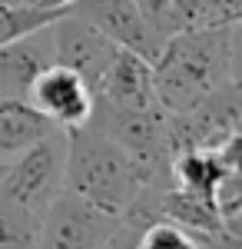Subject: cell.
I'll use <instances>...</instances> for the list:
<instances>
[{"label": "cell", "instance_id": "9a60e30c", "mask_svg": "<svg viewBox=\"0 0 242 249\" xmlns=\"http://www.w3.org/2000/svg\"><path fill=\"white\" fill-rule=\"evenodd\" d=\"M63 10L60 7H0V43H10L23 34H34L40 27L53 23Z\"/></svg>", "mask_w": 242, "mask_h": 249}, {"label": "cell", "instance_id": "e0dca14e", "mask_svg": "<svg viewBox=\"0 0 242 249\" xmlns=\"http://www.w3.org/2000/svg\"><path fill=\"white\" fill-rule=\"evenodd\" d=\"M212 153L223 160V166L225 170H236V173H242V126H236L232 133L225 136L223 143L212 150Z\"/></svg>", "mask_w": 242, "mask_h": 249}, {"label": "cell", "instance_id": "44dd1931", "mask_svg": "<svg viewBox=\"0 0 242 249\" xmlns=\"http://www.w3.org/2000/svg\"><path fill=\"white\" fill-rule=\"evenodd\" d=\"M0 7H43V0H0Z\"/></svg>", "mask_w": 242, "mask_h": 249}, {"label": "cell", "instance_id": "ffe728a7", "mask_svg": "<svg viewBox=\"0 0 242 249\" xmlns=\"http://www.w3.org/2000/svg\"><path fill=\"white\" fill-rule=\"evenodd\" d=\"M229 73L242 83V20L229 23Z\"/></svg>", "mask_w": 242, "mask_h": 249}, {"label": "cell", "instance_id": "4fadbf2b", "mask_svg": "<svg viewBox=\"0 0 242 249\" xmlns=\"http://www.w3.org/2000/svg\"><path fill=\"white\" fill-rule=\"evenodd\" d=\"M43 216L0 196V249H37Z\"/></svg>", "mask_w": 242, "mask_h": 249}, {"label": "cell", "instance_id": "5b68a950", "mask_svg": "<svg viewBox=\"0 0 242 249\" xmlns=\"http://www.w3.org/2000/svg\"><path fill=\"white\" fill-rule=\"evenodd\" d=\"M67 10L83 17L86 23H93L96 30L103 37H110L116 47L133 50V53L146 57L149 63L159 57V50L166 43V37H159L156 27L143 17L136 0H76Z\"/></svg>", "mask_w": 242, "mask_h": 249}, {"label": "cell", "instance_id": "603a6c76", "mask_svg": "<svg viewBox=\"0 0 242 249\" xmlns=\"http://www.w3.org/2000/svg\"><path fill=\"white\" fill-rule=\"evenodd\" d=\"M3 173H7V163H0V179H3Z\"/></svg>", "mask_w": 242, "mask_h": 249}, {"label": "cell", "instance_id": "5bb4252c", "mask_svg": "<svg viewBox=\"0 0 242 249\" xmlns=\"http://www.w3.org/2000/svg\"><path fill=\"white\" fill-rule=\"evenodd\" d=\"M136 249H203V236L176 226L166 216H156L139 230Z\"/></svg>", "mask_w": 242, "mask_h": 249}, {"label": "cell", "instance_id": "d6986e66", "mask_svg": "<svg viewBox=\"0 0 242 249\" xmlns=\"http://www.w3.org/2000/svg\"><path fill=\"white\" fill-rule=\"evenodd\" d=\"M183 27H209V3L206 0H173Z\"/></svg>", "mask_w": 242, "mask_h": 249}, {"label": "cell", "instance_id": "30bf717a", "mask_svg": "<svg viewBox=\"0 0 242 249\" xmlns=\"http://www.w3.org/2000/svg\"><path fill=\"white\" fill-rule=\"evenodd\" d=\"M56 126L40 113L37 107L17 96V100H0V163H10L20 153H27L34 143H40Z\"/></svg>", "mask_w": 242, "mask_h": 249}, {"label": "cell", "instance_id": "8992f818", "mask_svg": "<svg viewBox=\"0 0 242 249\" xmlns=\"http://www.w3.org/2000/svg\"><path fill=\"white\" fill-rule=\"evenodd\" d=\"M116 50L120 47L110 37H103L93 23H86L70 10H63L53 20V63L70 67L76 77H83V83L93 93L106 73V67L116 57Z\"/></svg>", "mask_w": 242, "mask_h": 249}, {"label": "cell", "instance_id": "8fae6325", "mask_svg": "<svg viewBox=\"0 0 242 249\" xmlns=\"http://www.w3.org/2000/svg\"><path fill=\"white\" fill-rule=\"evenodd\" d=\"M159 216L173 219L176 226L196 232V236H212L216 230H223V216L216 210V203L203 199V196H192L179 186H169L159 196Z\"/></svg>", "mask_w": 242, "mask_h": 249}, {"label": "cell", "instance_id": "7c38bea8", "mask_svg": "<svg viewBox=\"0 0 242 249\" xmlns=\"http://www.w3.org/2000/svg\"><path fill=\"white\" fill-rule=\"evenodd\" d=\"M223 173V160L212 150H179L173 156V186L192 193V196H203V199H212Z\"/></svg>", "mask_w": 242, "mask_h": 249}, {"label": "cell", "instance_id": "9c48e42d", "mask_svg": "<svg viewBox=\"0 0 242 249\" xmlns=\"http://www.w3.org/2000/svg\"><path fill=\"white\" fill-rule=\"evenodd\" d=\"M96 103L113 107V110H146L156 107V90H153V63L133 50H116L113 63L100 80L93 93Z\"/></svg>", "mask_w": 242, "mask_h": 249}, {"label": "cell", "instance_id": "52a82bcc", "mask_svg": "<svg viewBox=\"0 0 242 249\" xmlns=\"http://www.w3.org/2000/svg\"><path fill=\"white\" fill-rule=\"evenodd\" d=\"M27 100L63 133L86 126L93 116V90L83 83V77H76L70 67H60V63L40 70L27 90Z\"/></svg>", "mask_w": 242, "mask_h": 249}, {"label": "cell", "instance_id": "ba28073f", "mask_svg": "<svg viewBox=\"0 0 242 249\" xmlns=\"http://www.w3.org/2000/svg\"><path fill=\"white\" fill-rule=\"evenodd\" d=\"M53 63V23L0 43V100L27 96L40 70Z\"/></svg>", "mask_w": 242, "mask_h": 249}, {"label": "cell", "instance_id": "2e32d148", "mask_svg": "<svg viewBox=\"0 0 242 249\" xmlns=\"http://www.w3.org/2000/svg\"><path fill=\"white\" fill-rule=\"evenodd\" d=\"M146 223L149 219H143V216H120V223H116L106 249H136V236H139V230Z\"/></svg>", "mask_w": 242, "mask_h": 249}, {"label": "cell", "instance_id": "ac0fdd59", "mask_svg": "<svg viewBox=\"0 0 242 249\" xmlns=\"http://www.w3.org/2000/svg\"><path fill=\"white\" fill-rule=\"evenodd\" d=\"M209 3V27H229L242 20V0H206Z\"/></svg>", "mask_w": 242, "mask_h": 249}, {"label": "cell", "instance_id": "6da1fadb", "mask_svg": "<svg viewBox=\"0 0 242 249\" xmlns=\"http://www.w3.org/2000/svg\"><path fill=\"white\" fill-rule=\"evenodd\" d=\"M173 183H163L143 170V163L96 126L67 130V176L63 190L90 199L93 206L126 216L136 203H156Z\"/></svg>", "mask_w": 242, "mask_h": 249}, {"label": "cell", "instance_id": "7a4b0ae2", "mask_svg": "<svg viewBox=\"0 0 242 249\" xmlns=\"http://www.w3.org/2000/svg\"><path fill=\"white\" fill-rule=\"evenodd\" d=\"M229 80V27H186L153 60V90L166 113L196 110Z\"/></svg>", "mask_w": 242, "mask_h": 249}, {"label": "cell", "instance_id": "3957f363", "mask_svg": "<svg viewBox=\"0 0 242 249\" xmlns=\"http://www.w3.org/2000/svg\"><path fill=\"white\" fill-rule=\"evenodd\" d=\"M63 176H67V133L53 130L27 153L7 163V173L0 179V196L43 216L47 206L63 193Z\"/></svg>", "mask_w": 242, "mask_h": 249}, {"label": "cell", "instance_id": "277c9868", "mask_svg": "<svg viewBox=\"0 0 242 249\" xmlns=\"http://www.w3.org/2000/svg\"><path fill=\"white\" fill-rule=\"evenodd\" d=\"M120 216L63 190L43 213L37 249H106Z\"/></svg>", "mask_w": 242, "mask_h": 249}, {"label": "cell", "instance_id": "7402d4cb", "mask_svg": "<svg viewBox=\"0 0 242 249\" xmlns=\"http://www.w3.org/2000/svg\"><path fill=\"white\" fill-rule=\"evenodd\" d=\"M70 3H76V0H43V7H60V10L70 7Z\"/></svg>", "mask_w": 242, "mask_h": 249}]
</instances>
